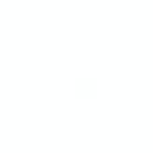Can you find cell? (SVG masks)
Segmentation results:
<instances>
[{
  "instance_id": "obj_1",
  "label": "cell",
  "mask_w": 153,
  "mask_h": 153,
  "mask_svg": "<svg viewBox=\"0 0 153 153\" xmlns=\"http://www.w3.org/2000/svg\"><path fill=\"white\" fill-rule=\"evenodd\" d=\"M100 86H97V78H78L75 81V86H73V94L78 97V100H97V91Z\"/></svg>"
}]
</instances>
